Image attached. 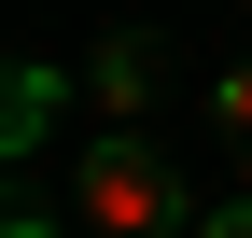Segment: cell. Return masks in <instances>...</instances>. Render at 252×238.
<instances>
[{"label":"cell","instance_id":"6da1fadb","mask_svg":"<svg viewBox=\"0 0 252 238\" xmlns=\"http://www.w3.org/2000/svg\"><path fill=\"white\" fill-rule=\"evenodd\" d=\"M84 224H98V238H168L182 224V168L154 154L140 126H98V140H84Z\"/></svg>","mask_w":252,"mask_h":238},{"label":"cell","instance_id":"7a4b0ae2","mask_svg":"<svg viewBox=\"0 0 252 238\" xmlns=\"http://www.w3.org/2000/svg\"><path fill=\"white\" fill-rule=\"evenodd\" d=\"M42 112H56V70H14V112H0V140L28 154V140H42Z\"/></svg>","mask_w":252,"mask_h":238},{"label":"cell","instance_id":"3957f363","mask_svg":"<svg viewBox=\"0 0 252 238\" xmlns=\"http://www.w3.org/2000/svg\"><path fill=\"white\" fill-rule=\"evenodd\" d=\"M224 140H238V154H252V56H238V70H224Z\"/></svg>","mask_w":252,"mask_h":238},{"label":"cell","instance_id":"277c9868","mask_svg":"<svg viewBox=\"0 0 252 238\" xmlns=\"http://www.w3.org/2000/svg\"><path fill=\"white\" fill-rule=\"evenodd\" d=\"M196 238H252V196H224V210H196Z\"/></svg>","mask_w":252,"mask_h":238}]
</instances>
